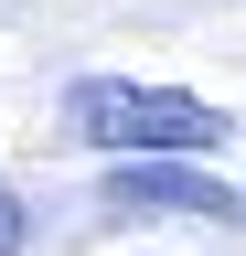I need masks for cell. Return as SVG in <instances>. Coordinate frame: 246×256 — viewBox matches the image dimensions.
I'll list each match as a JSON object with an SVG mask.
<instances>
[{
  "mask_svg": "<svg viewBox=\"0 0 246 256\" xmlns=\"http://www.w3.org/2000/svg\"><path fill=\"white\" fill-rule=\"evenodd\" d=\"M65 118H75V139L86 150H107V160H193L225 139V118L203 107V96H182V86H129V75H86L65 96Z\"/></svg>",
  "mask_w": 246,
  "mask_h": 256,
  "instance_id": "cell-1",
  "label": "cell"
},
{
  "mask_svg": "<svg viewBox=\"0 0 246 256\" xmlns=\"http://www.w3.org/2000/svg\"><path fill=\"white\" fill-rule=\"evenodd\" d=\"M118 203H182V214H214V224H235L246 203H235V192L225 182H203V171H161V160H118Z\"/></svg>",
  "mask_w": 246,
  "mask_h": 256,
  "instance_id": "cell-2",
  "label": "cell"
},
{
  "mask_svg": "<svg viewBox=\"0 0 246 256\" xmlns=\"http://www.w3.org/2000/svg\"><path fill=\"white\" fill-rule=\"evenodd\" d=\"M22 246V214H11V192H0V256H11Z\"/></svg>",
  "mask_w": 246,
  "mask_h": 256,
  "instance_id": "cell-3",
  "label": "cell"
}]
</instances>
